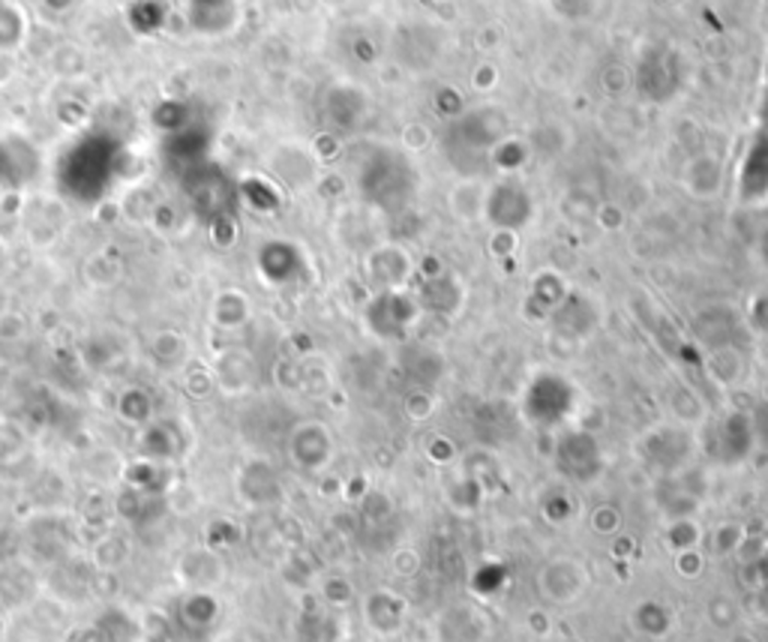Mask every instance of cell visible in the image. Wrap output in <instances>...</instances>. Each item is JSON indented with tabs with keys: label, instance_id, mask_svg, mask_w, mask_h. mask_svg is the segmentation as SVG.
I'll return each instance as SVG.
<instances>
[{
	"label": "cell",
	"instance_id": "cell-2",
	"mask_svg": "<svg viewBox=\"0 0 768 642\" xmlns=\"http://www.w3.org/2000/svg\"><path fill=\"white\" fill-rule=\"evenodd\" d=\"M592 583L589 568L577 559H556L537 576V585L544 588V595L552 604H573L585 595V588Z\"/></svg>",
	"mask_w": 768,
	"mask_h": 642
},
{
	"label": "cell",
	"instance_id": "cell-4",
	"mask_svg": "<svg viewBox=\"0 0 768 642\" xmlns=\"http://www.w3.org/2000/svg\"><path fill=\"white\" fill-rule=\"evenodd\" d=\"M768 192V136H759L742 168V199H763Z\"/></svg>",
	"mask_w": 768,
	"mask_h": 642
},
{
	"label": "cell",
	"instance_id": "cell-1",
	"mask_svg": "<svg viewBox=\"0 0 768 642\" xmlns=\"http://www.w3.org/2000/svg\"><path fill=\"white\" fill-rule=\"evenodd\" d=\"M415 187L418 184H415L411 165L394 151L375 153L370 165H366V172H363V192L384 213L403 211L415 196Z\"/></svg>",
	"mask_w": 768,
	"mask_h": 642
},
{
	"label": "cell",
	"instance_id": "cell-3",
	"mask_svg": "<svg viewBox=\"0 0 768 642\" xmlns=\"http://www.w3.org/2000/svg\"><path fill=\"white\" fill-rule=\"evenodd\" d=\"M487 211L499 229H523V222L532 217V201L516 184H499L489 192Z\"/></svg>",
	"mask_w": 768,
	"mask_h": 642
},
{
	"label": "cell",
	"instance_id": "cell-5",
	"mask_svg": "<svg viewBox=\"0 0 768 642\" xmlns=\"http://www.w3.org/2000/svg\"><path fill=\"white\" fill-rule=\"evenodd\" d=\"M220 642H244V640H237V637H229V640H220Z\"/></svg>",
	"mask_w": 768,
	"mask_h": 642
}]
</instances>
